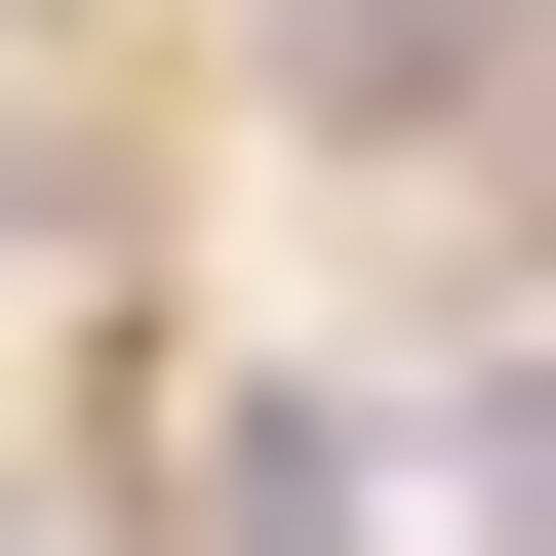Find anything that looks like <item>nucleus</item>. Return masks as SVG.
I'll list each match as a JSON object with an SVG mask.
<instances>
[{
    "label": "nucleus",
    "mask_w": 556,
    "mask_h": 556,
    "mask_svg": "<svg viewBox=\"0 0 556 556\" xmlns=\"http://www.w3.org/2000/svg\"><path fill=\"white\" fill-rule=\"evenodd\" d=\"M278 80H318V119H517V0H318Z\"/></svg>",
    "instance_id": "1"
}]
</instances>
